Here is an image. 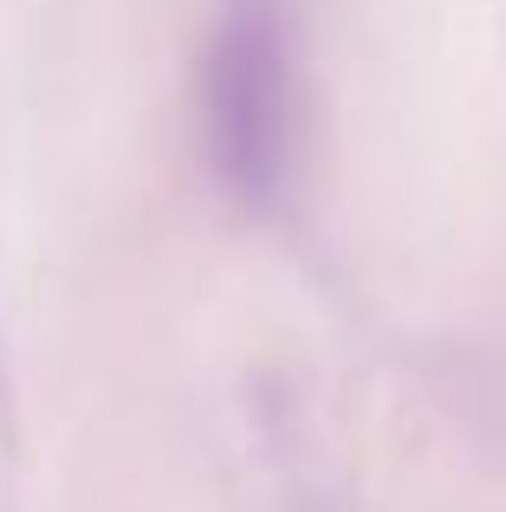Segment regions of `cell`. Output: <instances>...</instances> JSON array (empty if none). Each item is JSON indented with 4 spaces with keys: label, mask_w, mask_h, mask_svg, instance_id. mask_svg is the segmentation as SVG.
Instances as JSON below:
<instances>
[{
    "label": "cell",
    "mask_w": 506,
    "mask_h": 512,
    "mask_svg": "<svg viewBox=\"0 0 506 512\" xmlns=\"http://www.w3.org/2000/svg\"><path fill=\"white\" fill-rule=\"evenodd\" d=\"M305 150V59L292 0H221L202 46V156L221 195L266 214Z\"/></svg>",
    "instance_id": "1"
}]
</instances>
